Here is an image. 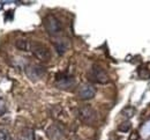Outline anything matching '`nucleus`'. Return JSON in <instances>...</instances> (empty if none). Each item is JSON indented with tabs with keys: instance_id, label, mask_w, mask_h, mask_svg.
<instances>
[{
	"instance_id": "1",
	"label": "nucleus",
	"mask_w": 150,
	"mask_h": 140,
	"mask_svg": "<svg viewBox=\"0 0 150 140\" xmlns=\"http://www.w3.org/2000/svg\"><path fill=\"white\" fill-rule=\"evenodd\" d=\"M44 27L47 31V34L51 37H60V34L62 33V24L59 19H57L54 15H47L44 19Z\"/></svg>"
},
{
	"instance_id": "2",
	"label": "nucleus",
	"mask_w": 150,
	"mask_h": 140,
	"mask_svg": "<svg viewBox=\"0 0 150 140\" xmlns=\"http://www.w3.org/2000/svg\"><path fill=\"white\" fill-rule=\"evenodd\" d=\"M76 116L79 117V119L86 124H94L97 120V112L94 108H91L90 105H83L77 109Z\"/></svg>"
},
{
	"instance_id": "3",
	"label": "nucleus",
	"mask_w": 150,
	"mask_h": 140,
	"mask_svg": "<svg viewBox=\"0 0 150 140\" xmlns=\"http://www.w3.org/2000/svg\"><path fill=\"white\" fill-rule=\"evenodd\" d=\"M29 50L33 52V55L37 58V59L42 60V61H46L51 58V52L50 50L42 43L38 42H31Z\"/></svg>"
},
{
	"instance_id": "4",
	"label": "nucleus",
	"mask_w": 150,
	"mask_h": 140,
	"mask_svg": "<svg viewBox=\"0 0 150 140\" xmlns=\"http://www.w3.org/2000/svg\"><path fill=\"white\" fill-rule=\"evenodd\" d=\"M89 79L97 83H106L109 81V75L105 72V70L103 67H100L99 65H94L90 71H89Z\"/></svg>"
},
{
	"instance_id": "5",
	"label": "nucleus",
	"mask_w": 150,
	"mask_h": 140,
	"mask_svg": "<svg viewBox=\"0 0 150 140\" xmlns=\"http://www.w3.org/2000/svg\"><path fill=\"white\" fill-rule=\"evenodd\" d=\"M46 136L50 140H65L66 131H65L64 126H61L59 124H53L47 129Z\"/></svg>"
},
{
	"instance_id": "6",
	"label": "nucleus",
	"mask_w": 150,
	"mask_h": 140,
	"mask_svg": "<svg viewBox=\"0 0 150 140\" xmlns=\"http://www.w3.org/2000/svg\"><path fill=\"white\" fill-rule=\"evenodd\" d=\"M25 74L28 75V78L33 81H37L40 78H43V75L45 74V68L40 65H29L25 67Z\"/></svg>"
},
{
	"instance_id": "7",
	"label": "nucleus",
	"mask_w": 150,
	"mask_h": 140,
	"mask_svg": "<svg viewBox=\"0 0 150 140\" xmlns=\"http://www.w3.org/2000/svg\"><path fill=\"white\" fill-rule=\"evenodd\" d=\"M95 94H96V89L90 83H83L82 86H80L77 90V96L81 100H90L94 97Z\"/></svg>"
},
{
	"instance_id": "8",
	"label": "nucleus",
	"mask_w": 150,
	"mask_h": 140,
	"mask_svg": "<svg viewBox=\"0 0 150 140\" xmlns=\"http://www.w3.org/2000/svg\"><path fill=\"white\" fill-rule=\"evenodd\" d=\"M56 85L58 88L60 89H71L72 87H74L75 80L73 77L67 75V74H58L57 75Z\"/></svg>"
},
{
	"instance_id": "9",
	"label": "nucleus",
	"mask_w": 150,
	"mask_h": 140,
	"mask_svg": "<svg viewBox=\"0 0 150 140\" xmlns=\"http://www.w3.org/2000/svg\"><path fill=\"white\" fill-rule=\"evenodd\" d=\"M53 44H54V48H56L57 52L59 55H64L67 51L68 46H69V42L67 41V38H62V37H57V38H54Z\"/></svg>"
},
{
	"instance_id": "10",
	"label": "nucleus",
	"mask_w": 150,
	"mask_h": 140,
	"mask_svg": "<svg viewBox=\"0 0 150 140\" xmlns=\"http://www.w3.org/2000/svg\"><path fill=\"white\" fill-rule=\"evenodd\" d=\"M19 140H35V132L33 129L25 127L19 134Z\"/></svg>"
},
{
	"instance_id": "11",
	"label": "nucleus",
	"mask_w": 150,
	"mask_h": 140,
	"mask_svg": "<svg viewBox=\"0 0 150 140\" xmlns=\"http://www.w3.org/2000/svg\"><path fill=\"white\" fill-rule=\"evenodd\" d=\"M15 45L19 48L20 50H23V51H28L29 50V46H30V43L27 40H18Z\"/></svg>"
},
{
	"instance_id": "12",
	"label": "nucleus",
	"mask_w": 150,
	"mask_h": 140,
	"mask_svg": "<svg viewBox=\"0 0 150 140\" xmlns=\"http://www.w3.org/2000/svg\"><path fill=\"white\" fill-rule=\"evenodd\" d=\"M0 140H8V134L5 130H0Z\"/></svg>"
},
{
	"instance_id": "13",
	"label": "nucleus",
	"mask_w": 150,
	"mask_h": 140,
	"mask_svg": "<svg viewBox=\"0 0 150 140\" xmlns=\"http://www.w3.org/2000/svg\"><path fill=\"white\" fill-rule=\"evenodd\" d=\"M5 110H6V105H5V102H4V100H1L0 99V116L5 112Z\"/></svg>"
},
{
	"instance_id": "14",
	"label": "nucleus",
	"mask_w": 150,
	"mask_h": 140,
	"mask_svg": "<svg viewBox=\"0 0 150 140\" xmlns=\"http://www.w3.org/2000/svg\"><path fill=\"white\" fill-rule=\"evenodd\" d=\"M125 124H126L125 126H120V127H119L120 131H127V130L131 129V123H125Z\"/></svg>"
},
{
	"instance_id": "15",
	"label": "nucleus",
	"mask_w": 150,
	"mask_h": 140,
	"mask_svg": "<svg viewBox=\"0 0 150 140\" xmlns=\"http://www.w3.org/2000/svg\"><path fill=\"white\" fill-rule=\"evenodd\" d=\"M72 140H81L80 138H77V137H74V138H72Z\"/></svg>"
}]
</instances>
